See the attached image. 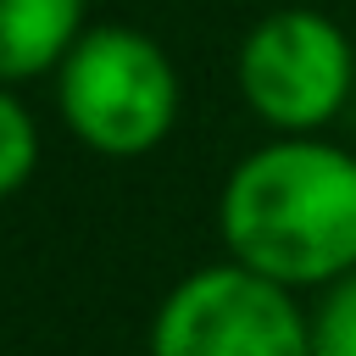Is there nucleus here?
Segmentation results:
<instances>
[{
  "label": "nucleus",
  "mask_w": 356,
  "mask_h": 356,
  "mask_svg": "<svg viewBox=\"0 0 356 356\" xmlns=\"http://www.w3.org/2000/svg\"><path fill=\"white\" fill-rule=\"evenodd\" d=\"M217 228L234 261L289 284H334L356 267V156L317 134L256 145L222 184Z\"/></svg>",
  "instance_id": "1"
},
{
  "label": "nucleus",
  "mask_w": 356,
  "mask_h": 356,
  "mask_svg": "<svg viewBox=\"0 0 356 356\" xmlns=\"http://www.w3.org/2000/svg\"><path fill=\"white\" fill-rule=\"evenodd\" d=\"M56 111L95 156H150L178 128L184 78L150 33L128 22H89L56 67Z\"/></svg>",
  "instance_id": "2"
},
{
  "label": "nucleus",
  "mask_w": 356,
  "mask_h": 356,
  "mask_svg": "<svg viewBox=\"0 0 356 356\" xmlns=\"http://www.w3.org/2000/svg\"><path fill=\"white\" fill-rule=\"evenodd\" d=\"M150 356H312V317L289 284L228 256L161 295Z\"/></svg>",
  "instance_id": "3"
},
{
  "label": "nucleus",
  "mask_w": 356,
  "mask_h": 356,
  "mask_svg": "<svg viewBox=\"0 0 356 356\" xmlns=\"http://www.w3.org/2000/svg\"><path fill=\"white\" fill-rule=\"evenodd\" d=\"M239 95L273 134H317L356 95V39L312 11H267L239 44Z\"/></svg>",
  "instance_id": "4"
},
{
  "label": "nucleus",
  "mask_w": 356,
  "mask_h": 356,
  "mask_svg": "<svg viewBox=\"0 0 356 356\" xmlns=\"http://www.w3.org/2000/svg\"><path fill=\"white\" fill-rule=\"evenodd\" d=\"M83 28V0H0V83L56 72Z\"/></svg>",
  "instance_id": "5"
},
{
  "label": "nucleus",
  "mask_w": 356,
  "mask_h": 356,
  "mask_svg": "<svg viewBox=\"0 0 356 356\" xmlns=\"http://www.w3.org/2000/svg\"><path fill=\"white\" fill-rule=\"evenodd\" d=\"M39 167V122L33 111L11 95V83H0V200H11Z\"/></svg>",
  "instance_id": "6"
},
{
  "label": "nucleus",
  "mask_w": 356,
  "mask_h": 356,
  "mask_svg": "<svg viewBox=\"0 0 356 356\" xmlns=\"http://www.w3.org/2000/svg\"><path fill=\"white\" fill-rule=\"evenodd\" d=\"M312 356H356V267L323 284V300L312 312Z\"/></svg>",
  "instance_id": "7"
}]
</instances>
